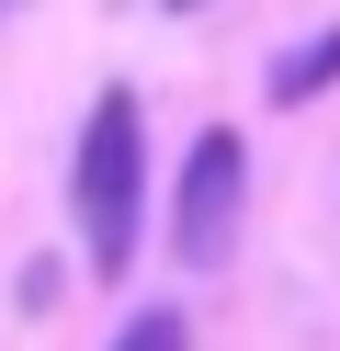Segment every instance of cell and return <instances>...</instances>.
<instances>
[{
    "instance_id": "cell-1",
    "label": "cell",
    "mask_w": 340,
    "mask_h": 351,
    "mask_svg": "<svg viewBox=\"0 0 340 351\" xmlns=\"http://www.w3.org/2000/svg\"><path fill=\"white\" fill-rule=\"evenodd\" d=\"M136 215H148V125H136V91H102L80 125V159H68V227L102 283L136 261Z\"/></svg>"
},
{
    "instance_id": "cell-2",
    "label": "cell",
    "mask_w": 340,
    "mask_h": 351,
    "mask_svg": "<svg viewBox=\"0 0 340 351\" xmlns=\"http://www.w3.org/2000/svg\"><path fill=\"white\" fill-rule=\"evenodd\" d=\"M238 215H249V147H238V125H204V136L181 147L170 261H181V272H227V250H238Z\"/></svg>"
},
{
    "instance_id": "cell-3",
    "label": "cell",
    "mask_w": 340,
    "mask_h": 351,
    "mask_svg": "<svg viewBox=\"0 0 340 351\" xmlns=\"http://www.w3.org/2000/svg\"><path fill=\"white\" fill-rule=\"evenodd\" d=\"M329 80H340V23H329V34H306L295 57H272V114H295V102H317Z\"/></svg>"
},
{
    "instance_id": "cell-4",
    "label": "cell",
    "mask_w": 340,
    "mask_h": 351,
    "mask_svg": "<svg viewBox=\"0 0 340 351\" xmlns=\"http://www.w3.org/2000/svg\"><path fill=\"white\" fill-rule=\"evenodd\" d=\"M113 351H193V328H181V306H148V317H125Z\"/></svg>"
},
{
    "instance_id": "cell-5",
    "label": "cell",
    "mask_w": 340,
    "mask_h": 351,
    "mask_svg": "<svg viewBox=\"0 0 340 351\" xmlns=\"http://www.w3.org/2000/svg\"><path fill=\"white\" fill-rule=\"evenodd\" d=\"M170 12H193V0H170Z\"/></svg>"
}]
</instances>
